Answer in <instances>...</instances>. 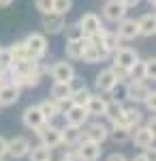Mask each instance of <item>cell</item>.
<instances>
[{
  "label": "cell",
  "instance_id": "obj_19",
  "mask_svg": "<svg viewBox=\"0 0 156 161\" xmlns=\"http://www.w3.org/2000/svg\"><path fill=\"white\" fill-rule=\"evenodd\" d=\"M116 84H118V80H116V75L111 73V69H103V71H98V73H96L94 86H96L98 92H109Z\"/></svg>",
  "mask_w": 156,
  "mask_h": 161
},
{
  "label": "cell",
  "instance_id": "obj_14",
  "mask_svg": "<svg viewBox=\"0 0 156 161\" xmlns=\"http://www.w3.org/2000/svg\"><path fill=\"white\" fill-rule=\"evenodd\" d=\"M64 118H66V123L69 125H75V127H84L88 123V112H86L84 105H69L66 110H64Z\"/></svg>",
  "mask_w": 156,
  "mask_h": 161
},
{
  "label": "cell",
  "instance_id": "obj_45",
  "mask_svg": "<svg viewBox=\"0 0 156 161\" xmlns=\"http://www.w3.org/2000/svg\"><path fill=\"white\" fill-rule=\"evenodd\" d=\"M148 4H150V7H152V9H154V4H156V0H148Z\"/></svg>",
  "mask_w": 156,
  "mask_h": 161
},
{
  "label": "cell",
  "instance_id": "obj_44",
  "mask_svg": "<svg viewBox=\"0 0 156 161\" xmlns=\"http://www.w3.org/2000/svg\"><path fill=\"white\" fill-rule=\"evenodd\" d=\"M9 4H13V0H0V7H9Z\"/></svg>",
  "mask_w": 156,
  "mask_h": 161
},
{
  "label": "cell",
  "instance_id": "obj_5",
  "mask_svg": "<svg viewBox=\"0 0 156 161\" xmlns=\"http://www.w3.org/2000/svg\"><path fill=\"white\" fill-rule=\"evenodd\" d=\"M41 26L47 35H60L66 26V15L62 13H56V11H49V13H43L41 17Z\"/></svg>",
  "mask_w": 156,
  "mask_h": 161
},
{
  "label": "cell",
  "instance_id": "obj_6",
  "mask_svg": "<svg viewBox=\"0 0 156 161\" xmlns=\"http://www.w3.org/2000/svg\"><path fill=\"white\" fill-rule=\"evenodd\" d=\"M79 28H81V32H84V37H96V35H101L103 30H105V26L101 22V17L96 15V13H84L81 17H79Z\"/></svg>",
  "mask_w": 156,
  "mask_h": 161
},
{
  "label": "cell",
  "instance_id": "obj_2",
  "mask_svg": "<svg viewBox=\"0 0 156 161\" xmlns=\"http://www.w3.org/2000/svg\"><path fill=\"white\" fill-rule=\"evenodd\" d=\"M26 50H28V60H41L45 54H47L49 45H47V37L43 32H30L28 37L24 39Z\"/></svg>",
  "mask_w": 156,
  "mask_h": 161
},
{
  "label": "cell",
  "instance_id": "obj_46",
  "mask_svg": "<svg viewBox=\"0 0 156 161\" xmlns=\"http://www.w3.org/2000/svg\"><path fill=\"white\" fill-rule=\"evenodd\" d=\"M0 161H2V159H0Z\"/></svg>",
  "mask_w": 156,
  "mask_h": 161
},
{
  "label": "cell",
  "instance_id": "obj_13",
  "mask_svg": "<svg viewBox=\"0 0 156 161\" xmlns=\"http://www.w3.org/2000/svg\"><path fill=\"white\" fill-rule=\"evenodd\" d=\"M28 150H30V140L24 136H17L9 140V150H7V155H11L13 159H24L28 157Z\"/></svg>",
  "mask_w": 156,
  "mask_h": 161
},
{
  "label": "cell",
  "instance_id": "obj_36",
  "mask_svg": "<svg viewBox=\"0 0 156 161\" xmlns=\"http://www.w3.org/2000/svg\"><path fill=\"white\" fill-rule=\"evenodd\" d=\"M34 7H36V11L43 15V13H49V11H51L54 0H34Z\"/></svg>",
  "mask_w": 156,
  "mask_h": 161
},
{
  "label": "cell",
  "instance_id": "obj_41",
  "mask_svg": "<svg viewBox=\"0 0 156 161\" xmlns=\"http://www.w3.org/2000/svg\"><path fill=\"white\" fill-rule=\"evenodd\" d=\"M120 2L124 4V7H126V9H133V7H137L141 0H120Z\"/></svg>",
  "mask_w": 156,
  "mask_h": 161
},
{
  "label": "cell",
  "instance_id": "obj_3",
  "mask_svg": "<svg viewBox=\"0 0 156 161\" xmlns=\"http://www.w3.org/2000/svg\"><path fill=\"white\" fill-rule=\"evenodd\" d=\"M75 148H77V155H79V161H96L101 157V144L98 142H92V140H88V137H79V142L75 144Z\"/></svg>",
  "mask_w": 156,
  "mask_h": 161
},
{
  "label": "cell",
  "instance_id": "obj_8",
  "mask_svg": "<svg viewBox=\"0 0 156 161\" xmlns=\"http://www.w3.org/2000/svg\"><path fill=\"white\" fill-rule=\"evenodd\" d=\"M126 13H128V9L120 0H107L103 7V17H105V22H111V24H118L120 19H124Z\"/></svg>",
  "mask_w": 156,
  "mask_h": 161
},
{
  "label": "cell",
  "instance_id": "obj_10",
  "mask_svg": "<svg viewBox=\"0 0 156 161\" xmlns=\"http://www.w3.org/2000/svg\"><path fill=\"white\" fill-rule=\"evenodd\" d=\"M152 88L143 84V82H126V99H131L133 103H143L150 97Z\"/></svg>",
  "mask_w": 156,
  "mask_h": 161
},
{
  "label": "cell",
  "instance_id": "obj_42",
  "mask_svg": "<svg viewBox=\"0 0 156 161\" xmlns=\"http://www.w3.org/2000/svg\"><path fill=\"white\" fill-rule=\"evenodd\" d=\"M131 161H154V159H152V157H148L145 153H141V155H135Z\"/></svg>",
  "mask_w": 156,
  "mask_h": 161
},
{
  "label": "cell",
  "instance_id": "obj_12",
  "mask_svg": "<svg viewBox=\"0 0 156 161\" xmlns=\"http://www.w3.org/2000/svg\"><path fill=\"white\" fill-rule=\"evenodd\" d=\"M116 35L120 37V41H133V39L139 37V28H137V19L133 17H124L118 22V30Z\"/></svg>",
  "mask_w": 156,
  "mask_h": 161
},
{
  "label": "cell",
  "instance_id": "obj_28",
  "mask_svg": "<svg viewBox=\"0 0 156 161\" xmlns=\"http://www.w3.org/2000/svg\"><path fill=\"white\" fill-rule=\"evenodd\" d=\"M64 52H66V58H71V60H81L84 39H79V41H66V43H64Z\"/></svg>",
  "mask_w": 156,
  "mask_h": 161
},
{
  "label": "cell",
  "instance_id": "obj_4",
  "mask_svg": "<svg viewBox=\"0 0 156 161\" xmlns=\"http://www.w3.org/2000/svg\"><path fill=\"white\" fill-rule=\"evenodd\" d=\"M34 131H36V136H39V140H41V144H45L47 148L60 146V127H56V125H51V123H43Z\"/></svg>",
  "mask_w": 156,
  "mask_h": 161
},
{
  "label": "cell",
  "instance_id": "obj_30",
  "mask_svg": "<svg viewBox=\"0 0 156 161\" xmlns=\"http://www.w3.org/2000/svg\"><path fill=\"white\" fill-rule=\"evenodd\" d=\"M7 54L11 56V62H15V60H28V50H26L24 41H15L11 47H7Z\"/></svg>",
  "mask_w": 156,
  "mask_h": 161
},
{
  "label": "cell",
  "instance_id": "obj_40",
  "mask_svg": "<svg viewBox=\"0 0 156 161\" xmlns=\"http://www.w3.org/2000/svg\"><path fill=\"white\" fill-rule=\"evenodd\" d=\"M105 161H128V159H126V157H124L122 153H111V155H109Z\"/></svg>",
  "mask_w": 156,
  "mask_h": 161
},
{
  "label": "cell",
  "instance_id": "obj_25",
  "mask_svg": "<svg viewBox=\"0 0 156 161\" xmlns=\"http://www.w3.org/2000/svg\"><path fill=\"white\" fill-rule=\"evenodd\" d=\"M131 131L133 129H128L126 125H122V123H113V127L109 129V136L116 144H124V142H128L131 140Z\"/></svg>",
  "mask_w": 156,
  "mask_h": 161
},
{
  "label": "cell",
  "instance_id": "obj_23",
  "mask_svg": "<svg viewBox=\"0 0 156 161\" xmlns=\"http://www.w3.org/2000/svg\"><path fill=\"white\" fill-rule=\"evenodd\" d=\"M141 123H143V112L137 110L135 105L133 108H124V112H122V125H126L128 129H135Z\"/></svg>",
  "mask_w": 156,
  "mask_h": 161
},
{
  "label": "cell",
  "instance_id": "obj_37",
  "mask_svg": "<svg viewBox=\"0 0 156 161\" xmlns=\"http://www.w3.org/2000/svg\"><path fill=\"white\" fill-rule=\"evenodd\" d=\"M60 161H79V155H77V148L75 146H66V150L62 153Z\"/></svg>",
  "mask_w": 156,
  "mask_h": 161
},
{
  "label": "cell",
  "instance_id": "obj_24",
  "mask_svg": "<svg viewBox=\"0 0 156 161\" xmlns=\"http://www.w3.org/2000/svg\"><path fill=\"white\" fill-rule=\"evenodd\" d=\"M71 92H73L71 82H54L51 99L54 101H71Z\"/></svg>",
  "mask_w": 156,
  "mask_h": 161
},
{
  "label": "cell",
  "instance_id": "obj_32",
  "mask_svg": "<svg viewBox=\"0 0 156 161\" xmlns=\"http://www.w3.org/2000/svg\"><path fill=\"white\" fill-rule=\"evenodd\" d=\"M62 32H64L66 41H79V39H84V32H81V28H79L77 22H75V24H66Z\"/></svg>",
  "mask_w": 156,
  "mask_h": 161
},
{
  "label": "cell",
  "instance_id": "obj_17",
  "mask_svg": "<svg viewBox=\"0 0 156 161\" xmlns=\"http://www.w3.org/2000/svg\"><path fill=\"white\" fill-rule=\"evenodd\" d=\"M22 123L28 127V129H39L41 125L45 123V118H43V114L39 110V105H30V108H26L24 114H22Z\"/></svg>",
  "mask_w": 156,
  "mask_h": 161
},
{
  "label": "cell",
  "instance_id": "obj_15",
  "mask_svg": "<svg viewBox=\"0 0 156 161\" xmlns=\"http://www.w3.org/2000/svg\"><path fill=\"white\" fill-rule=\"evenodd\" d=\"M81 136L88 137V140H92V142H98V144H103L109 136V129L105 127L103 123H88L86 125V131H81Z\"/></svg>",
  "mask_w": 156,
  "mask_h": 161
},
{
  "label": "cell",
  "instance_id": "obj_16",
  "mask_svg": "<svg viewBox=\"0 0 156 161\" xmlns=\"http://www.w3.org/2000/svg\"><path fill=\"white\" fill-rule=\"evenodd\" d=\"M22 97V88H17L15 84H4L0 86V108H9V105H15Z\"/></svg>",
  "mask_w": 156,
  "mask_h": 161
},
{
  "label": "cell",
  "instance_id": "obj_18",
  "mask_svg": "<svg viewBox=\"0 0 156 161\" xmlns=\"http://www.w3.org/2000/svg\"><path fill=\"white\" fill-rule=\"evenodd\" d=\"M137 28H139V37H154V32H156V15H154V11L143 13V15L137 19Z\"/></svg>",
  "mask_w": 156,
  "mask_h": 161
},
{
  "label": "cell",
  "instance_id": "obj_20",
  "mask_svg": "<svg viewBox=\"0 0 156 161\" xmlns=\"http://www.w3.org/2000/svg\"><path fill=\"white\" fill-rule=\"evenodd\" d=\"M81 137V127H75V125H64L60 127V144L64 146H75Z\"/></svg>",
  "mask_w": 156,
  "mask_h": 161
},
{
  "label": "cell",
  "instance_id": "obj_43",
  "mask_svg": "<svg viewBox=\"0 0 156 161\" xmlns=\"http://www.w3.org/2000/svg\"><path fill=\"white\" fill-rule=\"evenodd\" d=\"M154 125H156V116H154V114H150V116H148V120H145V127L154 129Z\"/></svg>",
  "mask_w": 156,
  "mask_h": 161
},
{
  "label": "cell",
  "instance_id": "obj_22",
  "mask_svg": "<svg viewBox=\"0 0 156 161\" xmlns=\"http://www.w3.org/2000/svg\"><path fill=\"white\" fill-rule=\"evenodd\" d=\"M122 112H124V105H122L120 99H107V105H105V118L109 123H122Z\"/></svg>",
  "mask_w": 156,
  "mask_h": 161
},
{
  "label": "cell",
  "instance_id": "obj_26",
  "mask_svg": "<svg viewBox=\"0 0 156 161\" xmlns=\"http://www.w3.org/2000/svg\"><path fill=\"white\" fill-rule=\"evenodd\" d=\"M98 37H101V43H103V47H105L109 54H113V52L120 47V37L116 35V30H103Z\"/></svg>",
  "mask_w": 156,
  "mask_h": 161
},
{
  "label": "cell",
  "instance_id": "obj_1",
  "mask_svg": "<svg viewBox=\"0 0 156 161\" xmlns=\"http://www.w3.org/2000/svg\"><path fill=\"white\" fill-rule=\"evenodd\" d=\"M109 54L105 47H103V43H101V37L96 35V37H84V52H81V60L88 62V64H94V62H103L107 60Z\"/></svg>",
  "mask_w": 156,
  "mask_h": 161
},
{
  "label": "cell",
  "instance_id": "obj_34",
  "mask_svg": "<svg viewBox=\"0 0 156 161\" xmlns=\"http://www.w3.org/2000/svg\"><path fill=\"white\" fill-rule=\"evenodd\" d=\"M71 7H73V0H54V7H51V11L66 15V13L71 11Z\"/></svg>",
  "mask_w": 156,
  "mask_h": 161
},
{
  "label": "cell",
  "instance_id": "obj_29",
  "mask_svg": "<svg viewBox=\"0 0 156 161\" xmlns=\"http://www.w3.org/2000/svg\"><path fill=\"white\" fill-rule=\"evenodd\" d=\"M28 157H30V161H51V148H47L45 144L30 146V150H28Z\"/></svg>",
  "mask_w": 156,
  "mask_h": 161
},
{
  "label": "cell",
  "instance_id": "obj_11",
  "mask_svg": "<svg viewBox=\"0 0 156 161\" xmlns=\"http://www.w3.org/2000/svg\"><path fill=\"white\" fill-rule=\"evenodd\" d=\"M131 140L135 142V146H139V148H148V146H152L154 144V129H150V127H135L131 131Z\"/></svg>",
  "mask_w": 156,
  "mask_h": 161
},
{
  "label": "cell",
  "instance_id": "obj_38",
  "mask_svg": "<svg viewBox=\"0 0 156 161\" xmlns=\"http://www.w3.org/2000/svg\"><path fill=\"white\" fill-rule=\"evenodd\" d=\"M143 105H145V110L150 112V114H154V112H156V92H154V90H152L150 97L143 101Z\"/></svg>",
  "mask_w": 156,
  "mask_h": 161
},
{
  "label": "cell",
  "instance_id": "obj_27",
  "mask_svg": "<svg viewBox=\"0 0 156 161\" xmlns=\"http://www.w3.org/2000/svg\"><path fill=\"white\" fill-rule=\"evenodd\" d=\"M39 110L43 114V118H45V123H51L56 116H60V110H58V103L54 99H45L39 103Z\"/></svg>",
  "mask_w": 156,
  "mask_h": 161
},
{
  "label": "cell",
  "instance_id": "obj_9",
  "mask_svg": "<svg viewBox=\"0 0 156 161\" xmlns=\"http://www.w3.org/2000/svg\"><path fill=\"white\" fill-rule=\"evenodd\" d=\"M137 60H139V54L133 50V47H128V45H120L118 50L113 52V64H118V67L131 69Z\"/></svg>",
  "mask_w": 156,
  "mask_h": 161
},
{
  "label": "cell",
  "instance_id": "obj_31",
  "mask_svg": "<svg viewBox=\"0 0 156 161\" xmlns=\"http://www.w3.org/2000/svg\"><path fill=\"white\" fill-rule=\"evenodd\" d=\"M92 92H90V88L86 86H79V88H73L71 92V103L73 105H86V101H88V97H90Z\"/></svg>",
  "mask_w": 156,
  "mask_h": 161
},
{
  "label": "cell",
  "instance_id": "obj_39",
  "mask_svg": "<svg viewBox=\"0 0 156 161\" xmlns=\"http://www.w3.org/2000/svg\"><path fill=\"white\" fill-rule=\"evenodd\" d=\"M7 150H9V140L0 136V159H2V157H7Z\"/></svg>",
  "mask_w": 156,
  "mask_h": 161
},
{
  "label": "cell",
  "instance_id": "obj_33",
  "mask_svg": "<svg viewBox=\"0 0 156 161\" xmlns=\"http://www.w3.org/2000/svg\"><path fill=\"white\" fill-rule=\"evenodd\" d=\"M143 80H156V58L154 56L143 60Z\"/></svg>",
  "mask_w": 156,
  "mask_h": 161
},
{
  "label": "cell",
  "instance_id": "obj_35",
  "mask_svg": "<svg viewBox=\"0 0 156 161\" xmlns=\"http://www.w3.org/2000/svg\"><path fill=\"white\" fill-rule=\"evenodd\" d=\"M109 69H111V73L116 75V80H118V82H128V69L118 67V64H111Z\"/></svg>",
  "mask_w": 156,
  "mask_h": 161
},
{
  "label": "cell",
  "instance_id": "obj_7",
  "mask_svg": "<svg viewBox=\"0 0 156 161\" xmlns=\"http://www.w3.org/2000/svg\"><path fill=\"white\" fill-rule=\"evenodd\" d=\"M47 71L54 82H71V84L75 82V69H73L71 62L66 60H56Z\"/></svg>",
  "mask_w": 156,
  "mask_h": 161
},
{
  "label": "cell",
  "instance_id": "obj_21",
  "mask_svg": "<svg viewBox=\"0 0 156 161\" xmlns=\"http://www.w3.org/2000/svg\"><path fill=\"white\" fill-rule=\"evenodd\" d=\"M105 105H107V99H105V97H101V95H90L84 108H86V112H88V116L98 118V116L105 114Z\"/></svg>",
  "mask_w": 156,
  "mask_h": 161
}]
</instances>
